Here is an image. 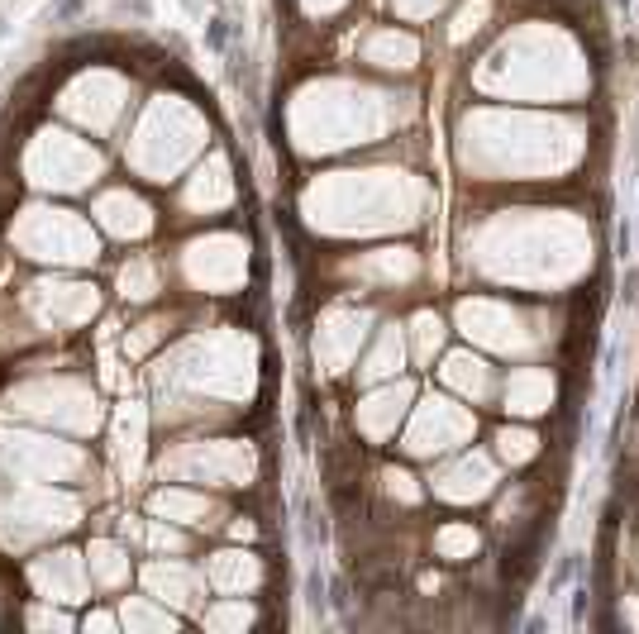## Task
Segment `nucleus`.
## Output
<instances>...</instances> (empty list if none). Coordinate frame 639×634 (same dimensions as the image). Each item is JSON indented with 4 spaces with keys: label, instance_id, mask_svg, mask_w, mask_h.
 <instances>
[{
    "label": "nucleus",
    "instance_id": "obj_1",
    "mask_svg": "<svg viewBox=\"0 0 639 634\" xmlns=\"http://www.w3.org/2000/svg\"><path fill=\"white\" fill-rule=\"evenodd\" d=\"M224 38H229V29H224V20H215L210 24V48H224Z\"/></svg>",
    "mask_w": 639,
    "mask_h": 634
},
{
    "label": "nucleus",
    "instance_id": "obj_2",
    "mask_svg": "<svg viewBox=\"0 0 639 634\" xmlns=\"http://www.w3.org/2000/svg\"><path fill=\"white\" fill-rule=\"evenodd\" d=\"M81 5H86V0H62V5H57L53 15H57V20H72V15L81 10Z\"/></svg>",
    "mask_w": 639,
    "mask_h": 634
}]
</instances>
